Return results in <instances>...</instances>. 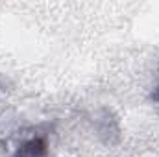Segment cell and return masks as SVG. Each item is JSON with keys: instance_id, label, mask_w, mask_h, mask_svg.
<instances>
[{"instance_id": "cell-1", "label": "cell", "mask_w": 159, "mask_h": 157, "mask_svg": "<svg viewBox=\"0 0 159 157\" xmlns=\"http://www.w3.org/2000/svg\"><path fill=\"white\" fill-rule=\"evenodd\" d=\"M48 152V144L44 139L35 137L26 141L24 144L19 146V150L15 152V157H44Z\"/></svg>"}, {"instance_id": "cell-2", "label": "cell", "mask_w": 159, "mask_h": 157, "mask_svg": "<svg viewBox=\"0 0 159 157\" xmlns=\"http://www.w3.org/2000/svg\"><path fill=\"white\" fill-rule=\"evenodd\" d=\"M157 98H159V94H157Z\"/></svg>"}]
</instances>
